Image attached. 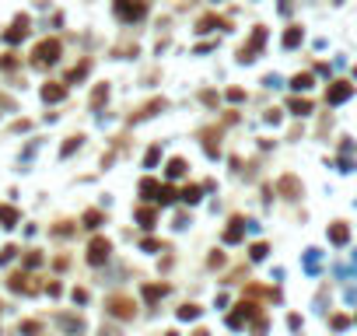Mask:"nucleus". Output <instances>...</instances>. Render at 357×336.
<instances>
[{
    "label": "nucleus",
    "instance_id": "12",
    "mask_svg": "<svg viewBox=\"0 0 357 336\" xmlns=\"http://www.w3.org/2000/svg\"><path fill=\"white\" fill-rule=\"evenodd\" d=\"M301 39H305V32H301L298 25H291V28H287V35H284V49H294Z\"/></svg>",
    "mask_w": 357,
    "mask_h": 336
},
{
    "label": "nucleus",
    "instance_id": "23",
    "mask_svg": "<svg viewBox=\"0 0 357 336\" xmlns=\"http://www.w3.org/2000/svg\"><path fill=\"white\" fill-rule=\"evenodd\" d=\"M280 189H284L287 196L294 200V193H298V179H291V175H287V179H284V182H280Z\"/></svg>",
    "mask_w": 357,
    "mask_h": 336
},
{
    "label": "nucleus",
    "instance_id": "18",
    "mask_svg": "<svg viewBox=\"0 0 357 336\" xmlns=\"http://www.w3.org/2000/svg\"><path fill=\"white\" fill-rule=\"evenodd\" d=\"M137 221L144 224V228H154V210H151V207H140V210H137Z\"/></svg>",
    "mask_w": 357,
    "mask_h": 336
},
{
    "label": "nucleus",
    "instance_id": "4",
    "mask_svg": "<svg viewBox=\"0 0 357 336\" xmlns=\"http://www.w3.org/2000/svg\"><path fill=\"white\" fill-rule=\"evenodd\" d=\"M252 315H256V305H252V301H242V305H238V312L228 315V326H231V329H242Z\"/></svg>",
    "mask_w": 357,
    "mask_h": 336
},
{
    "label": "nucleus",
    "instance_id": "3",
    "mask_svg": "<svg viewBox=\"0 0 357 336\" xmlns=\"http://www.w3.org/2000/svg\"><path fill=\"white\" fill-rule=\"evenodd\" d=\"M109 252H112L109 238H95V242L88 245V263H91V266H102V263L109 259Z\"/></svg>",
    "mask_w": 357,
    "mask_h": 336
},
{
    "label": "nucleus",
    "instance_id": "17",
    "mask_svg": "<svg viewBox=\"0 0 357 336\" xmlns=\"http://www.w3.org/2000/svg\"><path fill=\"white\" fill-rule=\"evenodd\" d=\"M179 175H186V161L172 158V161H168V179H179Z\"/></svg>",
    "mask_w": 357,
    "mask_h": 336
},
{
    "label": "nucleus",
    "instance_id": "33",
    "mask_svg": "<svg viewBox=\"0 0 357 336\" xmlns=\"http://www.w3.org/2000/svg\"><path fill=\"white\" fill-rule=\"evenodd\" d=\"M140 249H144V252H154V249H158V242H154V238H144V242H140Z\"/></svg>",
    "mask_w": 357,
    "mask_h": 336
},
{
    "label": "nucleus",
    "instance_id": "31",
    "mask_svg": "<svg viewBox=\"0 0 357 336\" xmlns=\"http://www.w3.org/2000/svg\"><path fill=\"white\" fill-rule=\"evenodd\" d=\"M21 333H25V336H35V333H39V322H25V326H21Z\"/></svg>",
    "mask_w": 357,
    "mask_h": 336
},
{
    "label": "nucleus",
    "instance_id": "35",
    "mask_svg": "<svg viewBox=\"0 0 357 336\" xmlns=\"http://www.w3.org/2000/svg\"><path fill=\"white\" fill-rule=\"evenodd\" d=\"M196 336H210V333H207V329H200V333H196Z\"/></svg>",
    "mask_w": 357,
    "mask_h": 336
},
{
    "label": "nucleus",
    "instance_id": "2",
    "mask_svg": "<svg viewBox=\"0 0 357 336\" xmlns=\"http://www.w3.org/2000/svg\"><path fill=\"white\" fill-rule=\"evenodd\" d=\"M263 42H266V28H256V32H252V39H249V46H242L238 60H242V63H252V60H256V53L263 49Z\"/></svg>",
    "mask_w": 357,
    "mask_h": 336
},
{
    "label": "nucleus",
    "instance_id": "1",
    "mask_svg": "<svg viewBox=\"0 0 357 336\" xmlns=\"http://www.w3.org/2000/svg\"><path fill=\"white\" fill-rule=\"evenodd\" d=\"M60 53H63V46H60V39H46L35 46V56H32V63L35 67H53L60 60Z\"/></svg>",
    "mask_w": 357,
    "mask_h": 336
},
{
    "label": "nucleus",
    "instance_id": "29",
    "mask_svg": "<svg viewBox=\"0 0 357 336\" xmlns=\"http://www.w3.org/2000/svg\"><path fill=\"white\" fill-rule=\"evenodd\" d=\"M88 67H91V63H88V60H84V63H81V67H74V70H70V81H81V77H84V74H88Z\"/></svg>",
    "mask_w": 357,
    "mask_h": 336
},
{
    "label": "nucleus",
    "instance_id": "27",
    "mask_svg": "<svg viewBox=\"0 0 357 336\" xmlns=\"http://www.w3.org/2000/svg\"><path fill=\"white\" fill-rule=\"evenodd\" d=\"M196 315H200L196 305H182V308H179V319H196Z\"/></svg>",
    "mask_w": 357,
    "mask_h": 336
},
{
    "label": "nucleus",
    "instance_id": "20",
    "mask_svg": "<svg viewBox=\"0 0 357 336\" xmlns=\"http://www.w3.org/2000/svg\"><path fill=\"white\" fill-rule=\"evenodd\" d=\"M291 112H294V116H308V112H312V102L294 98V102H291Z\"/></svg>",
    "mask_w": 357,
    "mask_h": 336
},
{
    "label": "nucleus",
    "instance_id": "11",
    "mask_svg": "<svg viewBox=\"0 0 357 336\" xmlns=\"http://www.w3.org/2000/svg\"><path fill=\"white\" fill-rule=\"evenodd\" d=\"M7 284H11V291H18V294H28V291H35V287L28 284V277H25V273H14V277L7 280Z\"/></svg>",
    "mask_w": 357,
    "mask_h": 336
},
{
    "label": "nucleus",
    "instance_id": "24",
    "mask_svg": "<svg viewBox=\"0 0 357 336\" xmlns=\"http://www.w3.org/2000/svg\"><path fill=\"white\" fill-rule=\"evenodd\" d=\"M172 200H175V189H168V186H161V193H158V203H161V207H168Z\"/></svg>",
    "mask_w": 357,
    "mask_h": 336
},
{
    "label": "nucleus",
    "instance_id": "8",
    "mask_svg": "<svg viewBox=\"0 0 357 336\" xmlns=\"http://www.w3.org/2000/svg\"><path fill=\"white\" fill-rule=\"evenodd\" d=\"M245 228H249V221H242V218H231V228L224 231V242H228V245H235V242H242V235H245Z\"/></svg>",
    "mask_w": 357,
    "mask_h": 336
},
{
    "label": "nucleus",
    "instance_id": "16",
    "mask_svg": "<svg viewBox=\"0 0 357 336\" xmlns=\"http://www.w3.org/2000/svg\"><path fill=\"white\" fill-rule=\"evenodd\" d=\"M165 291H168V287H165V284H147V287H144V298H147V301H158V298H165Z\"/></svg>",
    "mask_w": 357,
    "mask_h": 336
},
{
    "label": "nucleus",
    "instance_id": "28",
    "mask_svg": "<svg viewBox=\"0 0 357 336\" xmlns=\"http://www.w3.org/2000/svg\"><path fill=\"white\" fill-rule=\"evenodd\" d=\"M158 158H161V147H151V151H147V161H144V165H147V168H154V165H158Z\"/></svg>",
    "mask_w": 357,
    "mask_h": 336
},
{
    "label": "nucleus",
    "instance_id": "22",
    "mask_svg": "<svg viewBox=\"0 0 357 336\" xmlns=\"http://www.w3.org/2000/svg\"><path fill=\"white\" fill-rule=\"evenodd\" d=\"M105 98H109V88H105V84H98V88H95V95H91V105L98 109V105H102Z\"/></svg>",
    "mask_w": 357,
    "mask_h": 336
},
{
    "label": "nucleus",
    "instance_id": "10",
    "mask_svg": "<svg viewBox=\"0 0 357 336\" xmlns=\"http://www.w3.org/2000/svg\"><path fill=\"white\" fill-rule=\"evenodd\" d=\"M347 238H350V231H347V224H333V228H329V242H333V245H347Z\"/></svg>",
    "mask_w": 357,
    "mask_h": 336
},
{
    "label": "nucleus",
    "instance_id": "34",
    "mask_svg": "<svg viewBox=\"0 0 357 336\" xmlns=\"http://www.w3.org/2000/svg\"><path fill=\"white\" fill-rule=\"evenodd\" d=\"M252 259H266V245H263V242L252 245Z\"/></svg>",
    "mask_w": 357,
    "mask_h": 336
},
{
    "label": "nucleus",
    "instance_id": "5",
    "mask_svg": "<svg viewBox=\"0 0 357 336\" xmlns=\"http://www.w3.org/2000/svg\"><path fill=\"white\" fill-rule=\"evenodd\" d=\"M354 95V84H347V81H333V88L326 91V102L329 105H340V102H347Z\"/></svg>",
    "mask_w": 357,
    "mask_h": 336
},
{
    "label": "nucleus",
    "instance_id": "9",
    "mask_svg": "<svg viewBox=\"0 0 357 336\" xmlns=\"http://www.w3.org/2000/svg\"><path fill=\"white\" fill-rule=\"evenodd\" d=\"M42 98H46V102L67 98V84H46V88H42Z\"/></svg>",
    "mask_w": 357,
    "mask_h": 336
},
{
    "label": "nucleus",
    "instance_id": "26",
    "mask_svg": "<svg viewBox=\"0 0 357 336\" xmlns=\"http://www.w3.org/2000/svg\"><path fill=\"white\" fill-rule=\"evenodd\" d=\"M77 147H81V137H70L67 144H63V158H70V154H74Z\"/></svg>",
    "mask_w": 357,
    "mask_h": 336
},
{
    "label": "nucleus",
    "instance_id": "14",
    "mask_svg": "<svg viewBox=\"0 0 357 336\" xmlns=\"http://www.w3.org/2000/svg\"><path fill=\"white\" fill-rule=\"evenodd\" d=\"M140 193H144V196H147V200H158L161 186H158V182H154V179H144V182H140Z\"/></svg>",
    "mask_w": 357,
    "mask_h": 336
},
{
    "label": "nucleus",
    "instance_id": "32",
    "mask_svg": "<svg viewBox=\"0 0 357 336\" xmlns=\"http://www.w3.org/2000/svg\"><path fill=\"white\" fill-rule=\"evenodd\" d=\"M39 263H42L39 252H28V256H25V266H39Z\"/></svg>",
    "mask_w": 357,
    "mask_h": 336
},
{
    "label": "nucleus",
    "instance_id": "19",
    "mask_svg": "<svg viewBox=\"0 0 357 336\" xmlns=\"http://www.w3.org/2000/svg\"><path fill=\"white\" fill-rule=\"evenodd\" d=\"M291 88H294V91H308V88H312V74H298V77L291 81Z\"/></svg>",
    "mask_w": 357,
    "mask_h": 336
},
{
    "label": "nucleus",
    "instance_id": "13",
    "mask_svg": "<svg viewBox=\"0 0 357 336\" xmlns=\"http://www.w3.org/2000/svg\"><path fill=\"white\" fill-rule=\"evenodd\" d=\"M196 28H200V32H214V28H224V21H221L217 14H207V18H200Z\"/></svg>",
    "mask_w": 357,
    "mask_h": 336
},
{
    "label": "nucleus",
    "instance_id": "7",
    "mask_svg": "<svg viewBox=\"0 0 357 336\" xmlns=\"http://www.w3.org/2000/svg\"><path fill=\"white\" fill-rule=\"evenodd\" d=\"M109 312L116 319H133V301L130 298H109Z\"/></svg>",
    "mask_w": 357,
    "mask_h": 336
},
{
    "label": "nucleus",
    "instance_id": "25",
    "mask_svg": "<svg viewBox=\"0 0 357 336\" xmlns=\"http://www.w3.org/2000/svg\"><path fill=\"white\" fill-rule=\"evenodd\" d=\"M182 200H186V203H196L200 200V186H186V189H182Z\"/></svg>",
    "mask_w": 357,
    "mask_h": 336
},
{
    "label": "nucleus",
    "instance_id": "30",
    "mask_svg": "<svg viewBox=\"0 0 357 336\" xmlns=\"http://www.w3.org/2000/svg\"><path fill=\"white\" fill-rule=\"evenodd\" d=\"M18 256V249H14V245H7V249H4V252H0V263H11V259Z\"/></svg>",
    "mask_w": 357,
    "mask_h": 336
},
{
    "label": "nucleus",
    "instance_id": "15",
    "mask_svg": "<svg viewBox=\"0 0 357 336\" xmlns=\"http://www.w3.org/2000/svg\"><path fill=\"white\" fill-rule=\"evenodd\" d=\"M0 224H4V228H14V224H18V210H14V207H0Z\"/></svg>",
    "mask_w": 357,
    "mask_h": 336
},
{
    "label": "nucleus",
    "instance_id": "21",
    "mask_svg": "<svg viewBox=\"0 0 357 336\" xmlns=\"http://www.w3.org/2000/svg\"><path fill=\"white\" fill-rule=\"evenodd\" d=\"M102 224V210H88L84 214V228H98Z\"/></svg>",
    "mask_w": 357,
    "mask_h": 336
},
{
    "label": "nucleus",
    "instance_id": "6",
    "mask_svg": "<svg viewBox=\"0 0 357 336\" xmlns=\"http://www.w3.org/2000/svg\"><path fill=\"white\" fill-rule=\"evenodd\" d=\"M116 14H119L123 21L144 18V14H147V4H144V0H137V4H116Z\"/></svg>",
    "mask_w": 357,
    "mask_h": 336
}]
</instances>
